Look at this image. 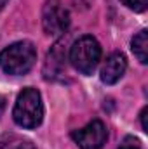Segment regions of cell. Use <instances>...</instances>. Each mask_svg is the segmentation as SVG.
<instances>
[{"label": "cell", "mask_w": 148, "mask_h": 149, "mask_svg": "<svg viewBox=\"0 0 148 149\" xmlns=\"http://www.w3.org/2000/svg\"><path fill=\"white\" fill-rule=\"evenodd\" d=\"M147 113H148V109L147 108H143V111H141V127H143V130L145 132H148V127H147Z\"/></svg>", "instance_id": "12"}, {"label": "cell", "mask_w": 148, "mask_h": 149, "mask_svg": "<svg viewBox=\"0 0 148 149\" xmlns=\"http://www.w3.org/2000/svg\"><path fill=\"white\" fill-rule=\"evenodd\" d=\"M42 26L47 35H61L70 26V12L61 0H47L42 10Z\"/></svg>", "instance_id": "4"}, {"label": "cell", "mask_w": 148, "mask_h": 149, "mask_svg": "<svg viewBox=\"0 0 148 149\" xmlns=\"http://www.w3.org/2000/svg\"><path fill=\"white\" fill-rule=\"evenodd\" d=\"M131 49H132L134 56L138 57V61L141 64H147L148 63V31L147 30H141L136 37L132 38Z\"/></svg>", "instance_id": "8"}, {"label": "cell", "mask_w": 148, "mask_h": 149, "mask_svg": "<svg viewBox=\"0 0 148 149\" xmlns=\"http://www.w3.org/2000/svg\"><path fill=\"white\" fill-rule=\"evenodd\" d=\"M66 63H65V47L61 42H58L47 54L45 64H44V74L47 80H58L65 73Z\"/></svg>", "instance_id": "7"}, {"label": "cell", "mask_w": 148, "mask_h": 149, "mask_svg": "<svg viewBox=\"0 0 148 149\" xmlns=\"http://www.w3.org/2000/svg\"><path fill=\"white\" fill-rule=\"evenodd\" d=\"M129 9H132L134 12H143L148 5V0H122Z\"/></svg>", "instance_id": "10"}, {"label": "cell", "mask_w": 148, "mask_h": 149, "mask_svg": "<svg viewBox=\"0 0 148 149\" xmlns=\"http://www.w3.org/2000/svg\"><path fill=\"white\" fill-rule=\"evenodd\" d=\"M5 3H7V0H0V9H2V7H4Z\"/></svg>", "instance_id": "14"}, {"label": "cell", "mask_w": 148, "mask_h": 149, "mask_svg": "<svg viewBox=\"0 0 148 149\" xmlns=\"http://www.w3.org/2000/svg\"><path fill=\"white\" fill-rule=\"evenodd\" d=\"M14 121L23 128H37L44 120V104L42 95L37 88H23L18 95L14 109H12Z\"/></svg>", "instance_id": "2"}, {"label": "cell", "mask_w": 148, "mask_h": 149, "mask_svg": "<svg viewBox=\"0 0 148 149\" xmlns=\"http://www.w3.org/2000/svg\"><path fill=\"white\" fill-rule=\"evenodd\" d=\"M72 137L80 149H101L108 139V130L101 120H92L84 128L75 130Z\"/></svg>", "instance_id": "5"}, {"label": "cell", "mask_w": 148, "mask_h": 149, "mask_svg": "<svg viewBox=\"0 0 148 149\" xmlns=\"http://www.w3.org/2000/svg\"><path fill=\"white\" fill-rule=\"evenodd\" d=\"M37 61V50L32 42L21 40L0 52V68L2 71L12 76L26 74Z\"/></svg>", "instance_id": "1"}, {"label": "cell", "mask_w": 148, "mask_h": 149, "mask_svg": "<svg viewBox=\"0 0 148 149\" xmlns=\"http://www.w3.org/2000/svg\"><path fill=\"white\" fill-rule=\"evenodd\" d=\"M0 149H35V148L26 139L16 137V135H4L0 139Z\"/></svg>", "instance_id": "9"}, {"label": "cell", "mask_w": 148, "mask_h": 149, "mask_svg": "<svg viewBox=\"0 0 148 149\" xmlns=\"http://www.w3.org/2000/svg\"><path fill=\"white\" fill-rule=\"evenodd\" d=\"M117 149H141V144H140L138 139H134V137L129 135V137H125V139L122 141V144Z\"/></svg>", "instance_id": "11"}, {"label": "cell", "mask_w": 148, "mask_h": 149, "mask_svg": "<svg viewBox=\"0 0 148 149\" xmlns=\"http://www.w3.org/2000/svg\"><path fill=\"white\" fill-rule=\"evenodd\" d=\"M101 59V45L91 35H84L75 40L70 47V61L82 74H92Z\"/></svg>", "instance_id": "3"}, {"label": "cell", "mask_w": 148, "mask_h": 149, "mask_svg": "<svg viewBox=\"0 0 148 149\" xmlns=\"http://www.w3.org/2000/svg\"><path fill=\"white\" fill-rule=\"evenodd\" d=\"M125 70H127L125 56L122 52H113L105 59V63L101 66V80L106 85H113L124 76Z\"/></svg>", "instance_id": "6"}, {"label": "cell", "mask_w": 148, "mask_h": 149, "mask_svg": "<svg viewBox=\"0 0 148 149\" xmlns=\"http://www.w3.org/2000/svg\"><path fill=\"white\" fill-rule=\"evenodd\" d=\"M4 106H5V99L0 95V113H2V109H4Z\"/></svg>", "instance_id": "13"}]
</instances>
